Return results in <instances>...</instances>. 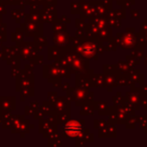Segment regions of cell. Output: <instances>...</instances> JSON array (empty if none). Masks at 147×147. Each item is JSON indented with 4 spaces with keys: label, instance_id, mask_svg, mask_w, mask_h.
Masks as SVG:
<instances>
[{
    "label": "cell",
    "instance_id": "obj_1",
    "mask_svg": "<svg viewBox=\"0 0 147 147\" xmlns=\"http://www.w3.org/2000/svg\"><path fill=\"white\" fill-rule=\"evenodd\" d=\"M65 130L69 135H77L81 130V126L78 122H69L65 126Z\"/></svg>",
    "mask_w": 147,
    "mask_h": 147
}]
</instances>
